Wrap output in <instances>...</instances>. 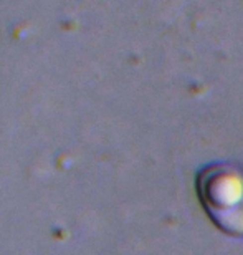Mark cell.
I'll return each mask as SVG.
<instances>
[{
	"label": "cell",
	"instance_id": "6da1fadb",
	"mask_svg": "<svg viewBox=\"0 0 243 255\" xmlns=\"http://www.w3.org/2000/svg\"><path fill=\"white\" fill-rule=\"evenodd\" d=\"M197 192L214 224L227 234H243V174L230 166H210L199 174Z\"/></svg>",
	"mask_w": 243,
	"mask_h": 255
}]
</instances>
